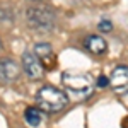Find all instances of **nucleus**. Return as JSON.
<instances>
[{
    "instance_id": "f8f14e48",
    "label": "nucleus",
    "mask_w": 128,
    "mask_h": 128,
    "mask_svg": "<svg viewBox=\"0 0 128 128\" xmlns=\"http://www.w3.org/2000/svg\"><path fill=\"white\" fill-rule=\"evenodd\" d=\"M2 48H4V44H2V40H0V50H2Z\"/></svg>"
},
{
    "instance_id": "1a4fd4ad",
    "label": "nucleus",
    "mask_w": 128,
    "mask_h": 128,
    "mask_svg": "<svg viewBox=\"0 0 128 128\" xmlns=\"http://www.w3.org/2000/svg\"><path fill=\"white\" fill-rule=\"evenodd\" d=\"M44 118H46V113L41 111L40 108H28L24 111V120L32 128H38L40 125H43L44 123Z\"/></svg>"
},
{
    "instance_id": "39448f33",
    "label": "nucleus",
    "mask_w": 128,
    "mask_h": 128,
    "mask_svg": "<svg viewBox=\"0 0 128 128\" xmlns=\"http://www.w3.org/2000/svg\"><path fill=\"white\" fill-rule=\"evenodd\" d=\"M109 86L120 96L128 94V67L126 65H118V67H114L111 70V74H109Z\"/></svg>"
},
{
    "instance_id": "0eeeda50",
    "label": "nucleus",
    "mask_w": 128,
    "mask_h": 128,
    "mask_svg": "<svg viewBox=\"0 0 128 128\" xmlns=\"http://www.w3.org/2000/svg\"><path fill=\"white\" fill-rule=\"evenodd\" d=\"M84 44H86L87 51H90V53L96 55V56L104 55L106 50H108V43H106V40H104L102 36H98V34H90V36H87Z\"/></svg>"
},
{
    "instance_id": "f257e3e1",
    "label": "nucleus",
    "mask_w": 128,
    "mask_h": 128,
    "mask_svg": "<svg viewBox=\"0 0 128 128\" xmlns=\"http://www.w3.org/2000/svg\"><path fill=\"white\" fill-rule=\"evenodd\" d=\"M36 106L48 113H60L68 106V98L63 90L55 86H43L36 92Z\"/></svg>"
},
{
    "instance_id": "9d476101",
    "label": "nucleus",
    "mask_w": 128,
    "mask_h": 128,
    "mask_svg": "<svg viewBox=\"0 0 128 128\" xmlns=\"http://www.w3.org/2000/svg\"><path fill=\"white\" fill-rule=\"evenodd\" d=\"M99 31L101 32H111V29H113V22L111 20H108V19H102L101 22H99Z\"/></svg>"
},
{
    "instance_id": "9b49d317",
    "label": "nucleus",
    "mask_w": 128,
    "mask_h": 128,
    "mask_svg": "<svg viewBox=\"0 0 128 128\" xmlns=\"http://www.w3.org/2000/svg\"><path fill=\"white\" fill-rule=\"evenodd\" d=\"M109 86V77H104V75H101L96 82V87H108Z\"/></svg>"
},
{
    "instance_id": "6e6552de",
    "label": "nucleus",
    "mask_w": 128,
    "mask_h": 128,
    "mask_svg": "<svg viewBox=\"0 0 128 128\" xmlns=\"http://www.w3.org/2000/svg\"><path fill=\"white\" fill-rule=\"evenodd\" d=\"M34 53L38 55V58L43 62V65L46 68H50L51 65H55V51H53L50 43H38L34 46Z\"/></svg>"
},
{
    "instance_id": "20e7f679",
    "label": "nucleus",
    "mask_w": 128,
    "mask_h": 128,
    "mask_svg": "<svg viewBox=\"0 0 128 128\" xmlns=\"http://www.w3.org/2000/svg\"><path fill=\"white\" fill-rule=\"evenodd\" d=\"M20 67L24 70V74L29 77L31 80H41L44 77V65L43 62L38 58V55L34 51H24L22 58H20Z\"/></svg>"
},
{
    "instance_id": "f03ea898",
    "label": "nucleus",
    "mask_w": 128,
    "mask_h": 128,
    "mask_svg": "<svg viewBox=\"0 0 128 128\" xmlns=\"http://www.w3.org/2000/svg\"><path fill=\"white\" fill-rule=\"evenodd\" d=\"M26 22L31 29L38 31V32H50L56 26V16L48 7L34 5L26 10Z\"/></svg>"
},
{
    "instance_id": "423d86ee",
    "label": "nucleus",
    "mask_w": 128,
    "mask_h": 128,
    "mask_svg": "<svg viewBox=\"0 0 128 128\" xmlns=\"http://www.w3.org/2000/svg\"><path fill=\"white\" fill-rule=\"evenodd\" d=\"M20 67L16 60L9 58V56H4L0 58V82L2 84H12L20 77Z\"/></svg>"
},
{
    "instance_id": "7ed1b4c3",
    "label": "nucleus",
    "mask_w": 128,
    "mask_h": 128,
    "mask_svg": "<svg viewBox=\"0 0 128 128\" xmlns=\"http://www.w3.org/2000/svg\"><path fill=\"white\" fill-rule=\"evenodd\" d=\"M62 82L70 94L79 96V98L90 96L94 90V86H96L92 77L89 74H84V72H63Z\"/></svg>"
}]
</instances>
